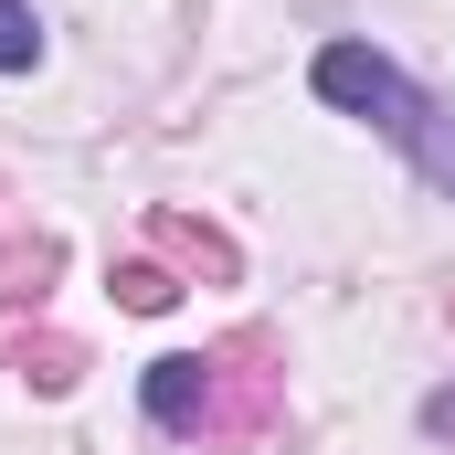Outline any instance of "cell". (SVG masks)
Here are the masks:
<instances>
[{
    "instance_id": "cell-1",
    "label": "cell",
    "mask_w": 455,
    "mask_h": 455,
    "mask_svg": "<svg viewBox=\"0 0 455 455\" xmlns=\"http://www.w3.org/2000/svg\"><path fill=\"white\" fill-rule=\"evenodd\" d=\"M307 85H318V107H339V116H360V127H381V138L413 159V180L455 202V107H445V96H424V85H413L381 43H360V32L318 43Z\"/></svg>"
},
{
    "instance_id": "cell-6",
    "label": "cell",
    "mask_w": 455,
    "mask_h": 455,
    "mask_svg": "<svg viewBox=\"0 0 455 455\" xmlns=\"http://www.w3.org/2000/svg\"><path fill=\"white\" fill-rule=\"evenodd\" d=\"M424 435H455V392H435V403H424Z\"/></svg>"
},
{
    "instance_id": "cell-3",
    "label": "cell",
    "mask_w": 455,
    "mask_h": 455,
    "mask_svg": "<svg viewBox=\"0 0 455 455\" xmlns=\"http://www.w3.org/2000/svg\"><path fill=\"white\" fill-rule=\"evenodd\" d=\"M53 265H64L53 243H11V254H0V307H21V297H43V275H53Z\"/></svg>"
},
{
    "instance_id": "cell-5",
    "label": "cell",
    "mask_w": 455,
    "mask_h": 455,
    "mask_svg": "<svg viewBox=\"0 0 455 455\" xmlns=\"http://www.w3.org/2000/svg\"><path fill=\"white\" fill-rule=\"evenodd\" d=\"M116 297H127V307H138V318H159V307H170V297H180V275H170V265H148V254H138V265H116Z\"/></svg>"
},
{
    "instance_id": "cell-4",
    "label": "cell",
    "mask_w": 455,
    "mask_h": 455,
    "mask_svg": "<svg viewBox=\"0 0 455 455\" xmlns=\"http://www.w3.org/2000/svg\"><path fill=\"white\" fill-rule=\"evenodd\" d=\"M43 64V21H32V0H0V75H32Z\"/></svg>"
},
{
    "instance_id": "cell-2",
    "label": "cell",
    "mask_w": 455,
    "mask_h": 455,
    "mask_svg": "<svg viewBox=\"0 0 455 455\" xmlns=\"http://www.w3.org/2000/svg\"><path fill=\"white\" fill-rule=\"evenodd\" d=\"M233 360H243V349H170V360H148V381H138L148 424L180 435V445H233V435H254V424H265V371H233Z\"/></svg>"
}]
</instances>
